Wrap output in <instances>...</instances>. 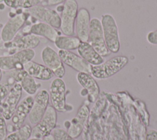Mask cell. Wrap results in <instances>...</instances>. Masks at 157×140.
<instances>
[{
    "label": "cell",
    "mask_w": 157,
    "mask_h": 140,
    "mask_svg": "<svg viewBox=\"0 0 157 140\" xmlns=\"http://www.w3.org/2000/svg\"><path fill=\"white\" fill-rule=\"evenodd\" d=\"M128 63V58L123 55L116 56L102 63L91 67V75L98 79H105L113 76Z\"/></svg>",
    "instance_id": "6da1fadb"
},
{
    "label": "cell",
    "mask_w": 157,
    "mask_h": 140,
    "mask_svg": "<svg viewBox=\"0 0 157 140\" xmlns=\"http://www.w3.org/2000/svg\"><path fill=\"white\" fill-rule=\"evenodd\" d=\"M101 22L107 49L111 53L118 52L120 48V42L118 28L114 17L109 14H103L101 16Z\"/></svg>",
    "instance_id": "7a4b0ae2"
},
{
    "label": "cell",
    "mask_w": 157,
    "mask_h": 140,
    "mask_svg": "<svg viewBox=\"0 0 157 140\" xmlns=\"http://www.w3.org/2000/svg\"><path fill=\"white\" fill-rule=\"evenodd\" d=\"M15 10V14L10 17L1 29L0 36L4 42L13 40L30 17L25 10H23L22 9H20V12Z\"/></svg>",
    "instance_id": "3957f363"
},
{
    "label": "cell",
    "mask_w": 157,
    "mask_h": 140,
    "mask_svg": "<svg viewBox=\"0 0 157 140\" xmlns=\"http://www.w3.org/2000/svg\"><path fill=\"white\" fill-rule=\"evenodd\" d=\"M35 53L33 49H26L11 55L0 56V69L6 71L24 69V64L32 61Z\"/></svg>",
    "instance_id": "277c9868"
},
{
    "label": "cell",
    "mask_w": 157,
    "mask_h": 140,
    "mask_svg": "<svg viewBox=\"0 0 157 140\" xmlns=\"http://www.w3.org/2000/svg\"><path fill=\"white\" fill-rule=\"evenodd\" d=\"M49 96L52 106L59 112L71 111V107L66 103V88L61 78L54 79L50 85Z\"/></svg>",
    "instance_id": "5b68a950"
},
{
    "label": "cell",
    "mask_w": 157,
    "mask_h": 140,
    "mask_svg": "<svg viewBox=\"0 0 157 140\" xmlns=\"http://www.w3.org/2000/svg\"><path fill=\"white\" fill-rule=\"evenodd\" d=\"M87 42L102 57L110 55L111 52L105 43L101 20L98 18H93L90 20Z\"/></svg>",
    "instance_id": "8992f818"
},
{
    "label": "cell",
    "mask_w": 157,
    "mask_h": 140,
    "mask_svg": "<svg viewBox=\"0 0 157 140\" xmlns=\"http://www.w3.org/2000/svg\"><path fill=\"white\" fill-rule=\"evenodd\" d=\"M78 10V6L76 0H67L64 2L60 15V29L64 35L75 34V23Z\"/></svg>",
    "instance_id": "52a82bcc"
},
{
    "label": "cell",
    "mask_w": 157,
    "mask_h": 140,
    "mask_svg": "<svg viewBox=\"0 0 157 140\" xmlns=\"http://www.w3.org/2000/svg\"><path fill=\"white\" fill-rule=\"evenodd\" d=\"M57 112L52 106H48L40 121L32 128L31 136L42 139L50 134L56 127Z\"/></svg>",
    "instance_id": "ba28073f"
},
{
    "label": "cell",
    "mask_w": 157,
    "mask_h": 140,
    "mask_svg": "<svg viewBox=\"0 0 157 140\" xmlns=\"http://www.w3.org/2000/svg\"><path fill=\"white\" fill-rule=\"evenodd\" d=\"M40 42V37L30 33L19 31L11 41L4 42V47L8 50V55L26 49H33Z\"/></svg>",
    "instance_id": "9c48e42d"
},
{
    "label": "cell",
    "mask_w": 157,
    "mask_h": 140,
    "mask_svg": "<svg viewBox=\"0 0 157 140\" xmlns=\"http://www.w3.org/2000/svg\"><path fill=\"white\" fill-rule=\"evenodd\" d=\"M25 10L36 20L47 23L56 29L60 28L61 18L56 10L39 4Z\"/></svg>",
    "instance_id": "30bf717a"
},
{
    "label": "cell",
    "mask_w": 157,
    "mask_h": 140,
    "mask_svg": "<svg viewBox=\"0 0 157 140\" xmlns=\"http://www.w3.org/2000/svg\"><path fill=\"white\" fill-rule=\"evenodd\" d=\"M22 88L19 83H15L10 88L9 93L0 104V112L6 120L11 119L22 95Z\"/></svg>",
    "instance_id": "8fae6325"
},
{
    "label": "cell",
    "mask_w": 157,
    "mask_h": 140,
    "mask_svg": "<svg viewBox=\"0 0 157 140\" xmlns=\"http://www.w3.org/2000/svg\"><path fill=\"white\" fill-rule=\"evenodd\" d=\"M41 58L44 65L49 68L53 74L62 78L65 74V68L58 53L51 47L45 46L41 52Z\"/></svg>",
    "instance_id": "7c38bea8"
},
{
    "label": "cell",
    "mask_w": 157,
    "mask_h": 140,
    "mask_svg": "<svg viewBox=\"0 0 157 140\" xmlns=\"http://www.w3.org/2000/svg\"><path fill=\"white\" fill-rule=\"evenodd\" d=\"M49 99V93L46 90L42 89L37 93L28 115V119L31 124L36 125L42 119L48 106Z\"/></svg>",
    "instance_id": "4fadbf2b"
},
{
    "label": "cell",
    "mask_w": 157,
    "mask_h": 140,
    "mask_svg": "<svg viewBox=\"0 0 157 140\" xmlns=\"http://www.w3.org/2000/svg\"><path fill=\"white\" fill-rule=\"evenodd\" d=\"M34 101V98L31 96L24 98L19 102L13 115L11 118L12 125L7 126V131L10 133L20 128L24 125L25 120L28 116Z\"/></svg>",
    "instance_id": "5bb4252c"
},
{
    "label": "cell",
    "mask_w": 157,
    "mask_h": 140,
    "mask_svg": "<svg viewBox=\"0 0 157 140\" xmlns=\"http://www.w3.org/2000/svg\"><path fill=\"white\" fill-rule=\"evenodd\" d=\"M89 113L88 106L83 104L79 107L76 115L71 121L67 120L64 122L67 132L71 137L77 138L80 135L87 121Z\"/></svg>",
    "instance_id": "9a60e30c"
},
{
    "label": "cell",
    "mask_w": 157,
    "mask_h": 140,
    "mask_svg": "<svg viewBox=\"0 0 157 140\" xmlns=\"http://www.w3.org/2000/svg\"><path fill=\"white\" fill-rule=\"evenodd\" d=\"M63 63L78 72H86L91 74V65L75 53L64 50H59L58 52Z\"/></svg>",
    "instance_id": "2e32d148"
},
{
    "label": "cell",
    "mask_w": 157,
    "mask_h": 140,
    "mask_svg": "<svg viewBox=\"0 0 157 140\" xmlns=\"http://www.w3.org/2000/svg\"><path fill=\"white\" fill-rule=\"evenodd\" d=\"M77 80L83 88L87 94V99L90 103H94L98 98L100 93L99 87L94 78L88 73L78 72Z\"/></svg>",
    "instance_id": "e0dca14e"
},
{
    "label": "cell",
    "mask_w": 157,
    "mask_h": 140,
    "mask_svg": "<svg viewBox=\"0 0 157 140\" xmlns=\"http://www.w3.org/2000/svg\"><path fill=\"white\" fill-rule=\"evenodd\" d=\"M90 20V12L86 8L78 9L75 24L76 36L80 41H88Z\"/></svg>",
    "instance_id": "ac0fdd59"
},
{
    "label": "cell",
    "mask_w": 157,
    "mask_h": 140,
    "mask_svg": "<svg viewBox=\"0 0 157 140\" xmlns=\"http://www.w3.org/2000/svg\"><path fill=\"white\" fill-rule=\"evenodd\" d=\"M29 33L44 37L54 42L56 37L61 35V32L50 25L44 22H36L29 26Z\"/></svg>",
    "instance_id": "d6986e66"
},
{
    "label": "cell",
    "mask_w": 157,
    "mask_h": 140,
    "mask_svg": "<svg viewBox=\"0 0 157 140\" xmlns=\"http://www.w3.org/2000/svg\"><path fill=\"white\" fill-rule=\"evenodd\" d=\"M23 68L29 76L40 80H50L54 76L52 71L47 66L33 61L25 64Z\"/></svg>",
    "instance_id": "ffe728a7"
},
{
    "label": "cell",
    "mask_w": 157,
    "mask_h": 140,
    "mask_svg": "<svg viewBox=\"0 0 157 140\" xmlns=\"http://www.w3.org/2000/svg\"><path fill=\"white\" fill-rule=\"evenodd\" d=\"M77 50L78 55L92 66L99 65L104 61L103 57L88 42L81 41Z\"/></svg>",
    "instance_id": "44dd1931"
},
{
    "label": "cell",
    "mask_w": 157,
    "mask_h": 140,
    "mask_svg": "<svg viewBox=\"0 0 157 140\" xmlns=\"http://www.w3.org/2000/svg\"><path fill=\"white\" fill-rule=\"evenodd\" d=\"M80 42L77 36L59 35L55 39L54 44L59 50L71 51L77 49Z\"/></svg>",
    "instance_id": "7402d4cb"
},
{
    "label": "cell",
    "mask_w": 157,
    "mask_h": 140,
    "mask_svg": "<svg viewBox=\"0 0 157 140\" xmlns=\"http://www.w3.org/2000/svg\"><path fill=\"white\" fill-rule=\"evenodd\" d=\"M31 126L26 123L20 128L7 134L4 140H28L31 136Z\"/></svg>",
    "instance_id": "603a6c76"
},
{
    "label": "cell",
    "mask_w": 157,
    "mask_h": 140,
    "mask_svg": "<svg viewBox=\"0 0 157 140\" xmlns=\"http://www.w3.org/2000/svg\"><path fill=\"white\" fill-rule=\"evenodd\" d=\"M9 7L17 9H27L34 6L43 3L45 0H1Z\"/></svg>",
    "instance_id": "cb8c5ba5"
},
{
    "label": "cell",
    "mask_w": 157,
    "mask_h": 140,
    "mask_svg": "<svg viewBox=\"0 0 157 140\" xmlns=\"http://www.w3.org/2000/svg\"><path fill=\"white\" fill-rule=\"evenodd\" d=\"M19 84L21 85L22 90L29 95H34L41 87V84L36 82L34 78L29 76L28 73L23 77Z\"/></svg>",
    "instance_id": "d4e9b609"
},
{
    "label": "cell",
    "mask_w": 157,
    "mask_h": 140,
    "mask_svg": "<svg viewBox=\"0 0 157 140\" xmlns=\"http://www.w3.org/2000/svg\"><path fill=\"white\" fill-rule=\"evenodd\" d=\"M51 134L55 140H76L75 138L71 137L66 131L59 127H55Z\"/></svg>",
    "instance_id": "484cf974"
},
{
    "label": "cell",
    "mask_w": 157,
    "mask_h": 140,
    "mask_svg": "<svg viewBox=\"0 0 157 140\" xmlns=\"http://www.w3.org/2000/svg\"><path fill=\"white\" fill-rule=\"evenodd\" d=\"M7 133L6 120L0 112V140H4Z\"/></svg>",
    "instance_id": "4316f807"
},
{
    "label": "cell",
    "mask_w": 157,
    "mask_h": 140,
    "mask_svg": "<svg viewBox=\"0 0 157 140\" xmlns=\"http://www.w3.org/2000/svg\"><path fill=\"white\" fill-rule=\"evenodd\" d=\"M9 89V87L4 84H0V104L4 101L6 98Z\"/></svg>",
    "instance_id": "83f0119b"
},
{
    "label": "cell",
    "mask_w": 157,
    "mask_h": 140,
    "mask_svg": "<svg viewBox=\"0 0 157 140\" xmlns=\"http://www.w3.org/2000/svg\"><path fill=\"white\" fill-rule=\"evenodd\" d=\"M147 41L153 45H157V29L149 32L147 35Z\"/></svg>",
    "instance_id": "f1b7e54d"
},
{
    "label": "cell",
    "mask_w": 157,
    "mask_h": 140,
    "mask_svg": "<svg viewBox=\"0 0 157 140\" xmlns=\"http://www.w3.org/2000/svg\"><path fill=\"white\" fill-rule=\"evenodd\" d=\"M146 140H157V131L155 129H150L146 133Z\"/></svg>",
    "instance_id": "f546056e"
},
{
    "label": "cell",
    "mask_w": 157,
    "mask_h": 140,
    "mask_svg": "<svg viewBox=\"0 0 157 140\" xmlns=\"http://www.w3.org/2000/svg\"><path fill=\"white\" fill-rule=\"evenodd\" d=\"M46 5L48 6H55L59 5L63 2H64L67 0H45Z\"/></svg>",
    "instance_id": "4dcf8cb0"
},
{
    "label": "cell",
    "mask_w": 157,
    "mask_h": 140,
    "mask_svg": "<svg viewBox=\"0 0 157 140\" xmlns=\"http://www.w3.org/2000/svg\"><path fill=\"white\" fill-rule=\"evenodd\" d=\"M41 140H55L53 135L52 134L47 136H45Z\"/></svg>",
    "instance_id": "1f68e13d"
},
{
    "label": "cell",
    "mask_w": 157,
    "mask_h": 140,
    "mask_svg": "<svg viewBox=\"0 0 157 140\" xmlns=\"http://www.w3.org/2000/svg\"><path fill=\"white\" fill-rule=\"evenodd\" d=\"M28 140H41L40 139H37V138H29Z\"/></svg>",
    "instance_id": "d6a6232c"
},
{
    "label": "cell",
    "mask_w": 157,
    "mask_h": 140,
    "mask_svg": "<svg viewBox=\"0 0 157 140\" xmlns=\"http://www.w3.org/2000/svg\"><path fill=\"white\" fill-rule=\"evenodd\" d=\"M2 70L0 69V81H1V78H2Z\"/></svg>",
    "instance_id": "836d02e7"
}]
</instances>
